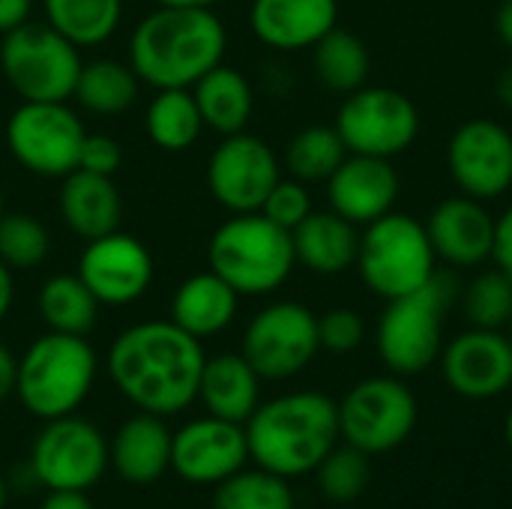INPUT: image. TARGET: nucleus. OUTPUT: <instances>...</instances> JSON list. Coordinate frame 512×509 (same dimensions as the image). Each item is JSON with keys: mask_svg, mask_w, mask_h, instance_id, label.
<instances>
[{"mask_svg": "<svg viewBox=\"0 0 512 509\" xmlns=\"http://www.w3.org/2000/svg\"><path fill=\"white\" fill-rule=\"evenodd\" d=\"M213 509H294V492L285 477L255 465L222 480L213 495Z\"/></svg>", "mask_w": 512, "mask_h": 509, "instance_id": "obj_34", "label": "nucleus"}, {"mask_svg": "<svg viewBox=\"0 0 512 509\" xmlns=\"http://www.w3.org/2000/svg\"><path fill=\"white\" fill-rule=\"evenodd\" d=\"M279 180V156L246 129L225 135L207 159V189L228 213H258Z\"/></svg>", "mask_w": 512, "mask_h": 509, "instance_id": "obj_14", "label": "nucleus"}, {"mask_svg": "<svg viewBox=\"0 0 512 509\" xmlns=\"http://www.w3.org/2000/svg\"><path fill=\"white\" fill-rule=\"evenodd\" d=\"M297 264L318 276H339L357 264L360 234L357 225L342 219L336 210H312L294 231Z\"/></svg>", "mask_w": 512, "mask_h": 509, "instance_id": "obj_26", "label": "nucleus"}, {"mask_svg": "<svg viewBox=\"0 0 512 509\" xmlns=\"http://www.w3.org/2000/svg\"><path fill=\"white\" fill-rule=\"evenodd\" d=\"M492 261L498 270H504L512 279V207H507L495 219V246H492Z\"/></svg>", "mask_w": 512, "mask_h": 509, "instance_id": "obj_41", "label": "nucleus"}, {"mask_svg": "<svg viewBox=\"0 0 512 509\" xmlns=\"http://www.w3.org/2000/svg\"><path fill=\"white\" fill-rule=\"evenodd\" d=\"M369 459L372 456H366L363 450H357L351 444H342V447L336 444L321 459V465L315 468L321 495L327 501H333V504H351V501H357L369 489V480H372Z\"/></svg>", "mask_w": 512, "mask_h": 509, "instance_id": "obj_36", "label": "nucleus"}, {"mask_svg": "<svg viewBox=\"0 0 512 509\" xmlns=\"http://www.w3.org/2000/svg\"><path fill=\"white\" fill-rule=\"evenodd\" d=\"M249 459L285 480L315 474L321 459L342 441L339 408L318 390L267 399L243 423Z\"/></svg>", "mask_w": 512, "mask_h": 509, "instance_id": "obj_3", "label": "nucleus"}, {"mask_svg": "<svg viewBox=\"0 0 512 509\" xmlns=\"http://www.w3.org/2000/svg\"><path fill=\"white\" fill-rule=\"evenodd\" d=\"M78 276L99 306H129L150 291L153 255L138 237L117 228L87 240L78 258Z\"/></svg>", "mask_w": 512, "mask_h": 509, "instance_id": "obj_16", "label": "nucleus"}, {"mask_svg": "<svg viewBox=\"0 0 512 509\" xmlns=\"http://www.w3.org/2000/svg\"><path fill=\"white\" fill-rule=\"evenodd\" d=\"M30 12H33V0H0V36L30 21Z\"/></svg>", "mask_w": 512, "mask_h": 509, "instance_id": "obj_42", "label": "nucleus"}, {"mask_svg": "<svg viewBox=\"0 0 512 509\" xmlns=\"http://www.w3.org/2000/svg\"><path fill=\"white\" fill-rule=\"evenodd\" d=\"M240 309V294L213 270L183 279L171 297V321L195 339L225 333Z\"/></svg>", "mask_w": 512, "mask_h": 509, "instance_id": "obj_25", "label": "nucleus"}, {"mask_svg": "<svg viewBox=\"0 0 512 509\" xmlns=\"http://www.w3.org/2000/svg\"><path fill=\"white\" fill-rule=\"evenodd\" d=\"M312 66L324 87L348 96L366 87L369 72H372V57H369L366 42L357 33L342 30L336 24L327 36H321L312 45Z\"/></svg>", "mask_w": 512, "mask_h": 509, "instance_id": "obj_29", "label": "nucleus"}, {"mask_svg": "<svg viewBox=\"0 0 512 509\" xmlns=\"http://www.w3.org/2000/svg\"><path fill=\"white\" fill-rule=\"evenodd\" d=\"M438 255L429 231L408 213H387L363 228L357 249V270L363 285L381 297H405L438 276Z\"/></svg>", "mask_w": 512, "mask_h": 509, "instance_id": "obj_7", "label": "nucleus"}, {"mask_svg": "<svg viewBox=\"0 0 512 509\" xmlns=\"http://www.w3.org/2000/svg\"><path fill=\"white\" fill-rule=\"evenodd\" d=\"M465 321L477 330H504L512 318V279L504 270L477 273L462 291Z\"/></svg>", "mask_w": 512, "mask_h": 509, "instance_id": "obj_35", "label": "nucleus"}, {"mask_svg": "<svg viewBox=\"0 0 512 509\" xmlns=\"http://www.w3.org/2000/svg\"><path fill=\"white\" fill-rule=\"evenodd\" d=\"M108 468L105 435L96 423L75 414L45 420L30 450V474L48 492H87Z\"/></svg>", "mask_w": 512, "mask_h": 509, "instance_id": "obj_11", "label": "nucleus"}, {"mask_svg": "<svg viewBox=\"0 0 512 509\" xmlns=\"http://www.w3.org/2000/svg\"><path fill=\"white\" fill-rule=\"evenodd\" d=\"M96 351L87 336L42 333L18 357V402L39 420L75 414L96 381Z\"/></svg>", "mask_w": 512, "mask_h": 509, "instance_id": "obj_5", "label": "nucleus"}, {"mask_svg": "<svg viewBox=\"0 0 512 509\" xmlns=\"http://www.w3.org/2000/svg\"><path fill=\"white\" fill-rule=\"evenodd\" d=\"M399 189L402 180L399 171L393 168V159L360 156V153H348L345 162L327 180L330 210H336L342 219H348L357 228H366L375 219L393 213L399 201Z\"/></svg>", "mask_w": 512, "mask_h": 509, "instance_id": "obj_19", "label": "nucleus"}, {"mask_svg": "<svg viewBox=\"0 0 512 509\" xmlns=\"http://www.w3.org/2000/svg\"><path fill=\"white\" fill-rule=\"evenodd\" d=\"M123 162V150L120 144L111 138V135H84V144H81V156H78V168L81 171H90V174H102V177H114V171L120 168Z\"/></svg>", "mask_w": 512, "mask_h": 509, "instance_id": "obj_40", "label": "nucleus"}, {"mask_svg": "<svg viewBox=\"0 0 512 509\" xmlns=\"http://www.w3.org/2000/svg\"><path fill=\"white\" fill-rule=\"evenodd\" d=\"M507 336L512 339V318H510V324H507Z\"/></svg>", "mask_w": 512, "mask_h": 509, "instance_id": "obj_52", "label": "nucleus"}, {"mask_svg": "<svg viewBox=\"0 0 512 509\" xmlns=\"http://www.w3.org/2000/svg\"><path fill=\"white\" fill-rule=\"evenodd\" d=\"M171 441L165 417L138 411L108 441L111 468L132 486H150L171 471Z\"/></svg>", "mask_w": 512, "mask_h": 509, "instance_id": "obj_22", "label": "nucleus"}, {"mask_svg": "<svg viewBox=\"0 0 512 509\" xmlns=\"http://www.w3.org/2000/svg\"><path fill=\"white\" fill-rule=\"evenodd\" d=\"M249 462L246 429L213 414L189 420L174 432L171 471L192 486H219Z\"/></svg>", "mask_w": 512, "mask_h": 509, "instance_id": "obj_17", "label": "nucleus"}, {"mask_svg": "<svg viewBox=\"0 0 512 509\" xmlns=\"http://www.w3.org/2000/svg\"><path fill=\"white\" fill-rule=\"evenodd\" d=\"M258 213H264L270 222H276L279 228H285V231H294L309 213H312V195H309V183H300V180H294V177H282L276 186H273V192L267 195V201H264V207L258 210Z\"/></svg>", "mask_w": 512, "mask_h": 509, "instance_id": "obj_39", "label": "nucleus"}, {"mask_svg": "<svg viewBox=\"0 0 512 509\" xmlns=\"http://www.w3.org/2000/svg\"><path fill=\"white\" fill-rule=\"evenodd\" d=\"M348 147L339 138L336 126H306L300 129L285 150V168L300 183H327L333 171L345 162Z\"/></svg>", "mask_w": 512, "mask_h": 509, "instance_id": "obj_33", "label": "nucleus"}, {"mask_svg": "<svg viewBox=\"0 0 512 509\" xmlns=\"http://www.w3.org/2000/svg\"><path fill=\"white\" fill-rule=\"evenodd\" d=\"M336 408L342 441L366 456H384L402 447L420 417L414 390L393 372L357 381Z\"/></svg>", "mask_w": 512, "mask_h": 509, "instance_id": "obj_9", "label": "nucleus"}, {"mask_svg": "<svg viewBox=\"0 0 512 509\" xmlns=\"http://www.w3.org/2000/svg\"><path fill=\"white\" fill-rule=\"evenodd\" d=\"M204 360L201 339L168 318L126 327L111 342L105 369L129 405L147 414L174 417L198 399Z\"/></svg>", "mask_w": 512, "mask_h": 509, "instance_id": "obj_1", "label": "nucleus"}, {"mask_svg": "<svg viewBox=\"0 0 512 509\" xmlns=\"http://www.w3.org/2000/svg\"><path fill=\"white\" fill-rule=\"evenodd\" d=\"M36 309L51 333L69 336H87L99 318V300L90 294L78 273H57L45 279L36 297Z\"/></svg>", "mask_w": 512, "mask_h": 509, "instance_id": "obj_28", "label": "nucleus"}, {"mask_svg": "<svg viewBox=\"0 0 512 509\" xmlns=\"http://www.w3.org/2000/svg\"><path fill=\"white\" fill-rule=\"evenodd\" d=\"M192 96L201 111L204 129H210L222 138L243 132L255 111V93H252L249 78L240 69L225 66V63L210 69L192 87Z\"/></svg>", "mask_w": 512, "mask_h": 509, "instance_id": "obj_27", "label": "nucleus"}, {"mask_svg": "<svg viewBox=\"0 0 512 509\" xmlns=\"http://www.w3.org/2000/svg\"><path fill=\"white\" fill-rule=\"evenodd\" d=\"M495 30H498V36H501V42L512 51V0H501V3H498Z\"/></svg>", "mask_w": 512, "mask_h": 509, "instance_id": "obj_46", "label": "nucleus"}, {"mask_svg": "<svg viewBox=\"0 0 512 509\" xmlns=\"http://www.w3.org/2000/svg\"><path fill=\"white\" fill-rule=\"evenodd\" d=\"M81 48L51 24L24 21L0 36V69L21 102H66L81 75Z\"/></svg>", "mask_w": 512, "mask_h": 509, "instance_id": "obj_8", "label": "nucleus"}, {"mask_svg": "<svg viewBox=\"0 0 512 509\" xmlns=\"http://www.w3.org/2000/svg\"><path fill=\"white\" fill-rule=\"evenodd\" d=\"M0 216H3V186H0Z\"/></svg>", "mask_w": 512, "mask_h": 509, "instance_id": "obj_51", "label": "nucleus"}, {"mask_svg": "<svg viewBox=\"0 0 512 509\" xmlns=\"http://www.w3.org/2000/svg\"><path fill=\"white\" fill-rule=\"evenodd\" d=\"M447 387L471 402L504 396L512 387V339L504 330H465L438 357Z\"/></svg>", "mask_w": 512, "mask_h": 509, "instance_id": "obj_18", "label": "nucleus"}, {"mask_svg": "<svg viewBox=\"0 0 512 509\" xmlns=\"http://www.w3.org/2000/svg\"><path fill=\"white\" fill-rule=\"evenodd\" d=\"M207 267L240 297H267L279 291L297 267L291 231L279 228L264 213H231L207 243Z\"/></svg>", "mask_w": 512, "mask_h": 509, "instance_id": "obj_4", "label": "nucleus"}, {"mask_svg": "<svg viewBox=\"0 0 512 509\" xmlns=\"http://www.w3.org/2000/svg\"><path fill=\"white\" fill-rule=\"evenodd\" d=\"M51 252V234L33 213L0 216V261L15 270H36Z\"/></svg>", "mask_w": 512, "mask_h": 509, "instance_id": "obj_37", "label": "nucleus"}, {"mask_svg": "<svg viewBox=\"0 0 512 509\" xmlns=\"http://www.w3.org/2000/svg\"><path fill=\"white\" fill-rule=\"evenodd\" d=\"M336 132L348 153L393 159L420 135V111L411 96L393 87H360L336 111Z\"/></svg>", "mask_w": 512, "mask_h": 509, "instance_id": "obj_12", "label": "nucleus"}, {"mask_svg": "<svg viewBox=\"0 0 512 509\" xmlns=\"http://www.w3.org/2000/svg\"><path fill=\"white\" fill-rule=\"evenodd\" d=\"M447 165L462 195L477 201L507 195L512 189V132L489 117L462 123L450 138Z\"/></svg>", "mask_w": 512, "mask_h": 509, "instance_id": "obj_15", "label": "nucleus"}, {"mask_svg": "<svg viewBox=\"0 0 512 509\" xmlns=\"http://www.w3.org/2000/svg\"><path fill=\"white\" fill-rule=\"evenodd\" d=\"M84 123L66 102H21L6 120L12 159L45 180H63L78 168Z\"/></svg>", "mask_w": 512, "mask_h": 509, "instance_id": "obj_10", "label": "nucleus"}, {"mask_svg": "<svg viewBox=\"0 0 512 509\" xmlns=\"http://www.w3.org/2000/svg\"><path fill=\"white\" fill-rule=\"evenodd\" d=\"M60 219L81 240H96L120 228L123 198L111 177L75 168L60 180Z\"/></svg>", "mask_w": 512, "mask_h": 509, "instance_id": "obj_23", "label": "nucleus"}, {"mask_svg": "<svg viewBox=\"0 0 512 509\" xmlns=\"http://www.w3.org/2000/svg\"><path fill=\"white\" fill-rule=\"evenodd\" d=\"M39 509H96L84 492H48Z\"/></svg>", "mask_w": 512, "mask_h": 509, "instance_id": "obj_44", "label": "nucleus"}, {"mask_svg": "<svg viewBox=\"0 0 512 509\" xmlns=\"http://www.w3.org/2000/svg\"><path fill=\"white\" fill-rule=\"evenodd\" d=\"M318 351V315L294 300H276L255 312L240 348L261 381H288L300 375Z\"/></svg>", "mask_w": 512, "mask_h": 509, "instance_id": "obj_13", "label": "nucleus"}, {"mask_svg": "<svg viewBox=\"0 0 512 509\" xmlns=\"http://www.w3.org/2000/svg\"><path fill=\"white\" fill-rule=\"evenodd\" d=\"M318 342L330 354H354L366 342V321L357 309L336 306L318 318Z\"/></svg>", "mask_w": 512, "mask_h": 509, "instance_id": "obj_38", "label": "nucleus"}, {"mask_svg": "<svg viewBox=\"0 0 512 509\" xmlns=\"http://www.w3.org/2000/svg\"><path fill=\"white\" fill-rule=\"evenodd\" d=\"M138 87H141V81L129 63L99 57V60H90L81 66V75H78L72 96L90 114L114 117V114H123L135 105Z\"/></svg>", "mask_w": 512, "mask_h": 509, "instance_id": "obj_31", "label": "nucleus"}, {"mask_svg": "<svg viewBox=\"0 0 512 509\" xmlns=\"http://www.w3.org/2000/svg\"><path fill=\"white\" fill-rule=\"evenodd\" d=\"M495 93H498L501 105L512 111V63L501 69V75H498V81H495Z\"/></svg>", "mask_w": 512, "mask_h": 509, "instance_id": "obj_47", "label": "nucleus"}, {"mask_svg": "<svg viewBox=\"0 0 512 509\" xmlns=\"http://www.w3.org/2000/svg\"><path fill=\"white\" fill-rule=\"evenodd\" d=\"M12 300H15V279H12V270L0 261V324L6 321L12 309Z\"/></svg>", "mask_w": 512, "mask_h": 509, "instance_id": "obj_45", "label": "nucleus"}, {"mask_svg": "<svg viewBox=\"0 0 512 509\" xmlns=\"http://www.w3.org/2000/svg\"><path fill=\"white\" fill-rule=\"evenodd\" d=\"M45 24L75 48L105 45L123 18V0H42Z\"/></svg>", "mask_w": 512, "mask_h": 509, "instance_id": "obj_30", "label": "nucleus"}, {"mask_svg": "<svg viewBox=\"0 0 512 509\" xmlns=\"http://www.w3.org/2000/svg\"><path fill=\"white\" fill-rule=\"evenodd\" d=\"M426 231L438 261L450 267H480L492 258L495 216L486 210V201L471 195L447 198L432 210Z\"/></svg>", "mask_w": 512, "mask_h": 509, "instance_id": "obj_20", "label": "nucleus"}, {"mask_svg": "<svg viewBox=\"0 0 512 509\" xmlns=\"http://www.w3.org/2000/svg\"><path fill=\"white\" fill-rule=\"evenodd\" d=\"M156 6H201V9H213L222 0H153Z\"/></svg>", "mask_w": 512, "mask_h": 509, "instance_id": "obj_48", "label": "nucleus"}, {"mask_svg": "<svg viewBox=\"0 0 512 509\" xmlns=\"http://www.w3.org/2000/svg\"><path fill=\"white\" fill-rule=\"evenodd\" d=\"M15 381H18V357L6 342H0V402H6L15 393Z\"/></svg>", "mask_w": 512, "mask_h": 509, "instance_id": "obj_43", "label": "nucleus"}, {"mask_svg": "<svg viewBox=\"0 0 512 509\" xmlns=\"http://www.w3.org/2000/svg\"><path fill=\"white\" fill-rule=\"evenodd\" d=\"M504 438H507V447H510L512 453V408L510 414H507V420H504Z\"/></svg>", "mask_w": 512, "mask_h": 509, "instance_id": "obj_49", "label": "nucleus"}, {"mask_svg": "<svg viewBox=\"0 0 512 509\" xmlns=\"http://www.w3.org/2000/svg\"><path fill=\"white\" fill-rule=\"evenodd\" d=\"M144 126L150 141L168 153L189 150L204 132V120L192 90H156L147 105Z\"/></svg>", "mask_w": 512, "mask_h": 509, "instance_id": "obj_32", "label": "nucleus"}, {"mask_svg": "<svg viewBox=\"0 0 512 509\" xmlns=\"http://www.w3.org/2000/svg\"><path fill=\"white\" fill-rule=\"evenodd\" d=\"M198 399L207 414L243 426L261 405V375L240 351L207 357L198 381Z\"/></svg>", "mask_w": 512, "mask_h": 509, "instance_id": "obj_24", "label": "nucleus"}, {"mask_svg": "<svg viewBox=\"0 0 512 509\" xmlns=\"http://www.w3.org/2000/svg\"><path fill=\"white\" fill-rule=\"evenodd\" d=\"M339 24V0H252L249 30L273 51L312 48Z\"/></svg>", "mask_w": 512, "mask_h": 509, "instance_id": "obj_21", "label": "nucleus"}, {"mask_svg": "<svg viewBox=\"0 0 512 509\" xmlns=\"http://www.w3.org/2000/svg\"><path fill=\"white\" fill-rule=\"evenodd\" d=\"M228 30L216 9L156 6L129 36V66L153 90H192L225 63Z\"/></svg>", "mask_w": 512, "mask_h": 509, "instance_id": "obj_2", "label": "nucleus"}, {"mask_svg": "<svg viewBox=\"0 0 512 509\" xmlns=\"http://www.w3.org/2000/svg\"><path fill=\"white\" fill-rule=\"evenodd\" d=\"M6 498H9V489H6V480H3V474H0V509L6 507Z\"/></svg>", "mask_w": 512, "mask_h": 509, "instance_id": "obj_50", "label": "nucleus"}, {"mask_svg": "<svg viewBox=\"0 0 512 509\" xmlns=\"http://www.w3.org/2000/svg\"><path fill=\"white\" fill-rule=\"evenodd\" d=\"M456 294V282L438 273L423 288L387 300L375 330V345L393 375L411 378L438 363L444 351V321L456 303Z\"/></svg>", "mask_w": 512, "mask_h": 509, "instance_id": "obj_6", "label": "nucleus"}]
</instances>
